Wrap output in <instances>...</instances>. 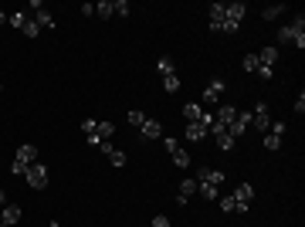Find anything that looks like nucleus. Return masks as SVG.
Masks as SVG:
<instances>
[{
	"mask_svg": "<svg viewBox=\"0 0 305 227\" xmlns=\"http://www.w3.org/2000/svg\"><path fill=\"white\" fill-rule=\"evenodd\" d=\"M24 180H27L31 190H44L48 187V166H44V163H31L27 173H24Z\"/></svg>",
	"mask_w": 305,
	"mask_h": 227,
	"instance_id": "obj_3",
	"label": "nucleus"
},
{
	"mask_svg": "<svg viewBox=\"0 0 305 227\" xmlns=\"http://www.w3.org/2000/svg\"><path fill=\"white\" fill-rule=\"evenodd\" d=\"M10 173H14V176H24V173H27V166H24V163H17V159H14V163H10Z\"/></svg>",
	"mask_w": 305,
	"mask_h": 227,
	"instance_id": "obj_38",
	"label": "nucleus"
},
{
	"mask_svg": "<svg viewBox=\"0 0 305 227\" xmlns=\"http://www.w3.org/2000/svg\"><path fill=\"white\" fill-rule=\"evenodd\" d=\"M288 27H292L295 34H305V14H295V20H292Z\"/></svg>",
	"mask_w": 305,
	"mask_h": 227,
	"instance_id": "obj_33",
	"label": "nucleus"
},
{
	"mask_svg": "<svg viewBox=\"0 0 305 227\" xmlns=\"http://www.w3.org/2000/svg\"><path fill=\"white\" fill-rule=\"evenodd\" d=\"M230 197H234V210H237V214H248L251 200H254V187H251V183H237Z\"/></svg>",
	"mask_w": 305,
	"mask_h": 227,
	"instance_id": "obj_2",
	"label": "nucleus"
},
{
	"mask_svg": "<svg viewBox=\"0 0 305 227\" xmlns=\"http://www.w3.org/2000/svg\"><path fill=\"white\" fill-rule=\"evenodd\" d=\"M156 72H159V75H176V65H173V58H159V61H156Z\"/></svg>",
	"mask_w": 305,
	"mask_h": 227,
	"instance_id": "obj_20",
	"label": "nucleus"
},
{
	"mask_svg": "<svg viewBox=\"0 0 305 227\" xmlns=\"http://www.w3.org/2000/svg\"><path fill=\"white\" fill-rule=\"evenodd\" d=\"M214 119H217L221 126H230V122L237 119V109H234V105H221V109H217V115H214Z\"/></svg>",
	"mask_w": 305,
	"mask_h": 227,
	"instance_id": "obj_16",
	"label": "nucleus"
},
{
	"mask_svg": "<svg viewBox=\"0 0 305 227\" xmlns=\"http://www.w3.org/2000/svg\"><path fill=\"white\" fill-rule=\"evenodd\" d=\"M163 146H166V152L173 156V163H176L180 170H187V166H190V156H187V150H183V146H180L173 136H166V139H163Z\"/></svg>",
	"mask_w": 305,
	"mask_h": 227,
	"instance_id": "obj_4",
	"label": "nucleus"
},
{
	"mask_svg": "<svg viewBox=\"0 0 305 227\" xmlns=\"http://www.w3.org/2000/svg\"><path fill=\"white\" fill-rule=\"evenodd\" d=\"M17 221H20V207H17V204H3V210H0V224L14 227Z\"/></svg>",
	"mask_w": 305,
	"mask_h": 227,
	"instance_id": "obj_8",
	"label": "nucleus"
},
{
	"mask_svg": "<svg viewBox=\"0 0 305 227\" xmlns=\"http://www.w3.org/2000/svg\"><path fill=\"white\" fill-rule=\"evenodd\" d=\"M204 136H207V129H204L200 122H187V139H190V143H200Z\"/></svg>",
	"mask_w": 305,
	"mask_h": 227,
	"instance_id": "obj_19",
	"label": "nucleus"
},
{
	"mask_svg": "<svg viewBox=\"0 0 305 227\" xmlns=\"http://www.w3.org/2000/svg\"><path fill=\"white\" fill-rule=\"evenodd\" d=\"M0 227H7V224H0Z\"/></svg>",
	"mask_w": 305,
	"mask_h": 227,
	"instance_id": "obj_42",
	"label": "nucleus"
},
{
	"mask_svg": "<svg viewBox=\"0 0 305 227\" xmlns=\"http://www.w3.org/2000/svg\"><path fill=\"white\" fill-rule=\"evenodd\" d=\"M163 92H180V75H163Z\"/></svg>",
	"mask_w": 305,
	"mask_h": 227,
	"instance_id": "obj_26",
	"label": "nucleus"
},
{
	"mask_svg": "<svg viewBox=\"0 0 305 227\" xmlns=\"http://www.w3.org/2000/svg\"><path fill=\"white\" fill-rule=\"evenodd\" d=\"M217 200H221V210H224V214H234V197H217Z\"/></svg>",
	"mask_w": 305,
	"mask_h": 227,
	"instance_id": "obj_35",
	"label": "nucleus"
},
{
	"mask_svg": "<svg viewBox=\"0 0 305 227\" xmlns=\"http://www.w3.org/2000/svg\"><path fill=\"white\" fill-rule=\"evenodd\" d=\"M17 163H24V166H31V163H38V146H31V143H24V146H17V156H14Z\"/></svg>",
	"mask_w": 305,
	"mask_h": 227,
	"instance_id": "obj_6",
	"label": "nucleus"
},
{
	"mask_svg": "<svg viewBox=\"0 0 305 227\" xmlns=\"http://www.w3.org/2000/svg\"><path fill=\"white\" fill-rule=\"evenodd\" d=\"M95 14H98V17H105V20H109V17H115L112 0H102V3H95Z\"/></svg>",
	"mask_w": 305,
	"mask_h": 227,
	"instance_id": "obj_25",
	"label": "nucleus"
},
{
	"mask_svg": "<svg viewBox=\"0 0 305 227\" xmlns=\"http://www.w3.org/2000/svg\"><path fill=\"white\" fill-rule=\"evenodd\" d=\"M183 119H187V122H200V119H204V109H200L197 102H187V105H183Z\"/></svg>",
	"mask_w": 305,
	"mask_h": 227,
	"instance_id": "obj_17",
	"label": "nucleus"
},
{
	"mask_svg": "<svg viewBox=\"0 0 305 227\" xmlns=\"http://www.w3.org/2000/svg\"><path fill=\"white\" fill-rule=\"evenodd\" d=\"M285 10H288L285 3H275V7H265V10H261V17H265V20H278Z\"/></svg>",
	"mask_w": 305,
	"mask_h": 227,
	"instance_id": "obj_21",
	"label": "nucleus"
},
{
	"mask_svg": "<svg viewBox=\"0 0 305 227\" xmlns=\"http://www.w3.org/2000/svg\"><path fill=\"white\" fill-rule=\"evenodd\" d=\"M34 24H38V27H55V17L41 7V10H34Z\"/></svg>",
	"mask_w": 305,
	"mask_h": 227,
	"instance_id": "obj_22",
	"label": "nucleus"
},
{
	"mask_svg": "<svg viewBox=\"0 0 305 227\" xmlns=\"http://www.w3.org/2000/svg\"><path fill=\"white\" fill-rule=\"evenodd\" d=\"M3 20H7V14H3V10H0V24H3Z\"/></svg>",
	"mask_w": 305,
	"mask_h": 227,
	"instance_id": "obj_40",
	"label": "nucleus"
},
{
	"mask_svg": "<svg viewBox=\"0 0 305 227\" xmlns=\"http://www.w3.org/2000/svg\"><path fill=\"white\" fill-rule=\"evenodd\" d=\"M258 61H261V65H268V68H275V61H278V48H275V44L261 48V51H258Z\"/></svg>",
	"mask_w": 305,
	"mask_h": 227,
	"instance_id": "obj_15",
	"label": "nucleus"
},
{
	"mask_svg": "<svg viewBox=\"0 0 305 227\" xmlns=\"http://www.w3.org/2000/svg\"><path fill=\"white\" fill-rule=\"evenodd\" d=\"M251 126H254L258 133H268V126H271V112H268L265 102H258V105H254V112H251Z\"/></svg>",
	"mask_w": 305,
	"mask_h": 227,
	"instance_id": "obj_5",
	"label": "nucleus"
},
{
	"mask_svg": "<svg viewBox=\"0 0 305 227\" xmlns=\"http://www.w3.org/2000/svg\"><path fill=\"white\" fill-rule=\"evenodd\" d=\"M268 133H271V136H278V139H285L288 126H285V122H282V119H278V122H271V126H268Z\"/></svg>",
	"mask_w": 305,
	"mask_h": 227,
	"instance_id": "obj_28",
	"label": "nucleus"
},
{
	"mask_svg": "<svg viewBox=\"0 0 305 227\" xmlns=\"http://www.w3.org/2000/svg\"><path fill=\"white\" fill-rule=\"evenodd\" d=\"M258 68H261V61H258V55H244V72H251V75H254Z\"/></svg>",
	"mask_w": 305,
	"mask_h": 227,
	"instance_id": "obj_29",
	"label": "nucleus"
},
{
	"mask_svg": "<svg viewBox=\"0 0 305 227\" xmlns=\"http://www.w3.org/2000/svg\"><path fill=\"white\" fill-rule=\"evenodd\" d=\"M126 119H129V126H133V129H143V122H146L150 115H146V112H139V109H133V112L126 115Z\"/></svg>",
	"mask_w": 305,
	"mask_h": 227,
	"instance_id": "obj_24",
	"label": "nucleus"
},
{
	"mask_svg": "<svg viewBox=\"0 0 305 227\" xmlns=\"http://www.w3.org/2000/svg\"><path fill=\"white\" fill-rule=\"evenodd\" d=\"M7 24H10V27H17V31H24L27 14H24V10H14V14H7Z\"/></svg>",
	"mask_w": 305,
	"mask_h": 227,
	"instance_id": "obj_23",
	"label": "nucleus"
},
{
	"mask_svg": "<svg viewBox=\"0 0 305 227\" xmlns=\"http://www.w3.org/2000/svg\"><path fill=\"white\" fill-rule=\"evenodd\" d=\"M292 41H295V31H292V27H282V31H278V44H292Z\"/></svg>",
	"mask_w": 305,
	"mask_h": 227,
	"instance_id": "obj_30",
	"label": "nucleus"
},
{
	"mask_svg": "<svg viewBox=\"0 0 305 227\" xmlns=\"http://www.w3.org/2000/svg\"><path fill=\"white\" fill-rule=\"evenodd\" d=\"M193 193H197V180H183V183H180V200H176V204H187Z\"/></svg>",
	"mask_w": 305,
	"mask_h": 227,
	"instance_id": "obj_18",
	"label": "nucleus"
},
{
	"mask_svg": "<svg viewBox=\"0 0 305 227\" xmlns=\"http://www.w3.org/2000/svg\"><path fill=\"white\" fill-rule=\"evenodd\" d=\"M0 92H3V88H0Z\"/></svg>",
	"mask_w": 305,
	"mask_h": 227,
	"instance_id": "obj_43",
	"label": "nucleus"
},
{
	"mask_svg": "<svg viewBox=\"0 0 305 227\" xmlns=\"http://www.w3.org/2000/svg\"><path fill=\"white\" fill-rule=\"evenodd\" d=\"M248 126H251V115H248V112H244V115L237 112V119H234V122H230V126H228L230 139H237V136H244V129H248Z\"/></svg>",
	"mask_w": 305,
	"mask_h": 227,
	"instance_id": "obj_9",
	"label": "nucleus"
},
{
	"mask_svg": "<svg viewBox=\"0 0 305 227\" xmlns=\"http://www.w3.org/2000/svg\"><path fill=\"white\" fill-rule=\"evenodd\" d=\"M295 112H299V115L305 112V92H299V98H295Z\"/></svg>",
	"mask_w": 305,
	"mask_h": 227,
	"instance_id": "obj_39",
	"label": "nucleus"
},
{
	"mask_svg": "<svg viewBox=\"0 0 305 227\" xmlns=\"http://www.w3.org/2000/svg\"><path fill=\"white\" fill-rule=\"evenodd\" d=\"M115 17H129V0H112Z\"/></svg>",
	"mask_w": 305,
	"mask_h": 227,
	"instance_id": "obj_27",
	"label": "nucleus"
},
{
	"mask_svg": "<svg viewBox=\"0 0 305 227\" xmlns=\"http://www.w3.org/2000/svg\"><path fill=\"white\" fill-rule=\"evenodd\" d=\"M48 227H61V224H58V221H51V224H48Z\"/></svg>",
	"mask_w": 305,
	"mask_h": 227,
	"instance_id": "obj_41",
	"label": "nucleus"
},
{
	"mask_svg": "<svg viewBox=\"0 0 305 227\" xmlns=\"http://www.w3.org/2000/svg\"><path fill=\"white\" fill-rule=\"evenodd\" d=\"M152 227H170V217H166V214H156V217H152Z\"/></svg>",
	"mask_w": 305,
	"mask_h": 227,
	"instance_id": "obj_37",
	"label": "nucleus"
},
{
	"mask_svg": "<svg viewBox=\"0 0 305 227\" xmlns=\"http://www.w3.org/2000/svg\"><path fill=\"white\" fill-rule=\"evenodd\" d=\"M139 133L146 136V139H159V136H163V122H159V119H146Z\"/></svg>",
	"mask_w": 305,
	"mask_h": 227,
	"instance_id": "obj_12",
	"label": "nucleus"
},
{
	"mask_svg": "<svg viewBox=\"0 0 305 227\" xmlns=\"http://www.w3.org/2000/svg\"><path fill=\"white\" fill-rule=\"evenodd\" d=\"M224 10H228V20L241 24V20H244V10H248V7H244L241 0H234V3H224Z\"/></svg>",
	"mask_w": 305,
	"mask_h": 227,
	"instance_id": "obj_13",
	"label": "nucleus"
},
{
	"mask_svg": "<svg viewBox=\"0 0 305 227\" xmlns=\"http://www.w3.org/2000/svg\"><path fill=\"white\" fill-rule=\"evenodd\" d=\"M24 34H27V38H38V34H41V27L34 24V17H27V24H24Z\"/></svg>",
	"mask_w": 305,
	"mask_h": 227,
	"instance_id": "obj_34",
	"label": "nucleus"
},
{
	"mask_svg": "<svg viewBox=\"0 0 305 227\" xmlns=\"http://www.w3.org/2000/svg\"><path fill=\"white\" fill-rule=\"evenodd\" d=\"M271 72H275V68H268V65H261V68H258V72H254V75L261 78V81H271Z\"/></svg>",
	"mask_w": 305,
	"mask_h": 227,
	"instance_id": "obj_36",
	"label": "nucleus"
},
{
	"mask_svg": "<svg viewBox=\"0 0 305 227\" xmlns=\"http://www.w3.org/2000/svg\"><path fill=\"white\" fill-rule=\"evenodd\" d=\"M228 20V10L224 3H210V31H221V24Z\"/></svg>",
	"mask_w": 305,
	"mask_h": 227,
	"instance_id": "obj_11",
	"label": "nucleus"
},
{
	"mask_svg": "<svg viewBox=\"0 0 305 227\" xmlns=\"http://www.w3.org/2000/svg\"><path fill=\"white\" fill-rule=\"evenodd\" d=\"M197 190H200L207 200H217V187H210V183H200V180H197Z\"/></svg>",
	"mask_w": 305,
	"mask_h": 227,
	"instance_id": "obj_31",
	"label": "nucleus"
},
{
	"mask_svg": "<svg viewBox=\"0 0 305 227\" xmlns=\"http://www.w3.org/2000/svg\"><path fill=\"white\" fill-rule=\"evenodd\" d=\"M197 176H200V183H210V187H221V183H224V173L221 170H200Z\"/></svg>",
	"mask_w": 305,
	"mask_h": 227,
	"instance_id": "obj_14",
	"label": "nucleus"
},
{
	"mask_svg": "<svg viewBox=\"0 0 305 227\" xmlns=\"http://www.w3.org/2000/svg\"><path fill=\"white\" fill-rule=\"evenodd\" d=\"M98 150H102V152H105V156H109V163H112V166H126V159H129V156H126V152H122V150H115L112 143H102Z\"/></svg>",
	"mask_w": 305,
	"mask_h": 227,
	"instance_id": "obj_7",
	"label": "nucleus"
},
{
	"mask_svg": "<svg viewBox=\"0 0 305 227\" xmlns=\"http://www.w3.org/2000/svg\"><path fill=\"white\" fill-rule=\"evenodd\" d=\"M265 146L271 152H278V150H282V139H278V136H271V133H265Z\"/></svg>",
	"mask_w": 305,
	"mask_h": 227,
	"instance_id": "obj_32",
	"label": "nucleus"
},
{
	"mask_svg": "<svg viewBox=\"0 0 305 227\" xmlns=\"http://www.w3.org/2000/svg\"><path fill=\"white\" fill-rule=\"evenodd\" d=\"M224 92V81L221 78H214V81H207V88H204V105H214L217 102V95Z\"/></svg>",
	"mask_w": 305,
	"mask_h": 227,
	"instance_id": "obj_10",
	"label": "nucleus"
},
{
	"mask_svg": "<svg viewBox=\"0 0 305 227\" xmlns=\"http://www.w3.org/2000/svg\"><path fill=\"white\" fill-rule=\"evenodd\" d=\"M81 133H85V143L98 150L102 143H112L115 126L112 122H98V119H81Z\"/></svg>",
	"mask_w": 305,
	"mask_h": 227,
	"instance_id": "obj_1",
	"label": "nucleus"
}]
</instances>
